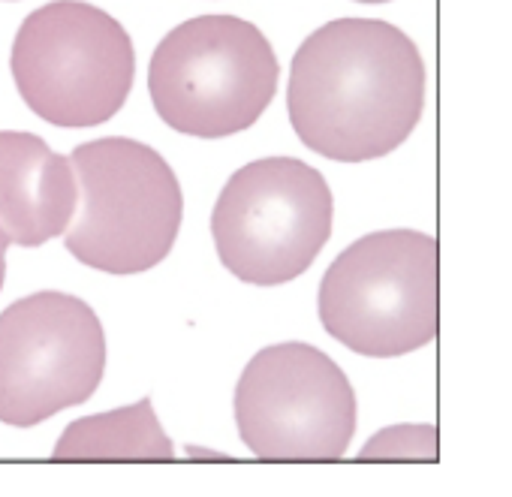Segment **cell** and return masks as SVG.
<instances>
[{
    "label": "cell",
    "instance_id": "cell-1",
    "mask_svg": "<svg viewBox=\"0 0 512 497\" xmlns=\"http://www.w3.org/2000/svg\"><path fill=\"white\" fill-rule=\"evenodd\" d=\"M287 109L296 136L329 160L386 157L422 118L425 61L389 22H329L293 55Z\"/></svg>",
    "mask_w": 512,
    "mask_h": 497
},
{
    "label": "cell",
    "instance_id": "cell-2",
    "mask_svg": "<svg viewBox=\"0 0 512 497\" xmlns=\"http://www.w3.org/2000/svg\"><path fill=\"white\" fill-rule=\"evenodd\" d=\"M320 323L347 350L389 359L413 353L440 329L437 241L383 229L353 241L320 284Z\"/></svg>",
    "mask_w": 512,
    "mask_h": 497
},
{
    "label": "cell",
    "instance_id": "cell-3",
    "mask_svg": "<svg viewBox=\"0 0 512 497\" xmlns=\"http://www.w3.org/2000/svg\"><path fill=\"white\" fill-rule=\"evenodd\" d=\"M79 205L67 251L106 275H139L163 263L181 229L184 196L172 166L124 136L94 139L73 154Z\"/></svg>",
    "mask_w": 512,
    "mask_h": 497
},
{
    "label": "cell",
    "instance_id": "cell-4",
    "mask_svg": "<svg viewBox=\"0 0 512 497\" xmlns=\"http://www.w3.org/2000/svg\"><path fill=\"white\" fill-rule=\"evenodd\" d=\"M148 91L178 133L220 139L260 121L278 91V58L260 28L199 16L172 28L151 55Z\"/></svg>",
    "mask_w": 512,
    "mask_h": 497
},
{
    "label": "cell",
    "instance_id": "cell-5",
    "mask_svg": "<svg viewBox=\"0 0 512 497\" xmlns=\"http://www.w3.org/2000/svg\"><path fill=\"white\" fill-rule=\"evenodd\" d=\"M10 67L22 100L46 124L97 127L130 97L136 52L100 7L52 0L22 22Z\"/></svg>",
    "mask_w": 512,
    "mask_h": 497
},
{
    "label": "cell",
    "instance_id": "cell-6",
    "mask_svg": "<svg viewBox=\"0 0 512 497\" xmlns=\"http://www.w3.org/2000/svg\"><path fill=\"white\" fill-rule=\"evenodd\" d=\"M332 190L296 157L241 166L217 196L211 235L220 263L244 284L278 287L311 269L332 235Z\"/></svg>",
    "mask_w": 512,
    "mask_h": 497
},
{
    "label": "cell",
    "instance_id": "cell-7",
    "mask_svg": "<svg viewBox=\"0 0 512 497\" xmlns=\"http://www.w3.org/2000/svg\"><path fill=\"white\" fill-rule=\"evenodd\" d=\"M241 443L269 461H335L356 431L347 374L311 344H275L244 368L235 389Z\"/></svg>",
    "mask_w": 512,
    "mask_h": 497
},
{
    "label": "cell",
    "instance_id": "cell-8",
    "mask_svg": "<svg viewBox=\"0 0 512 497\" xmlns=\"http://www.w3.org/2000/svg\"><path fill=\"white\" fill-rule=\"evenodd\" d=\"M106 371L94 308L67 293H34L0 314V422L31 428L85 404Z\"/></svg>",
    "mask_w": 512,
    "mask_h": 497
},
{
    "label": "cell",
    "instance_id": "cell-9",
    "mask_svg": "<svg viewBox=\"0 0 512 497\" xmlns=\"http://www.w3.org/2000/svg\"><path fill=\"white\" fill-rule=\"evenodd\" d=\"M79 205L70 157L40 136L0 130V229L19 247H40L64 235Z\"/></svg>",
    "mask_w": 512,
    "mask_h": 497
},
{
    "label": "cell",
    "instance_id": "cell-10",
    "mask_svg": "<svg viewBox=\"0 0 512 497\" xmlns=\"http://www.w3.org/2000/svg\"><path fill=\"white\" fill-rule=\"evenodd\" d=\"M172 440L154 407L142 398L133 407L76 419L55 446V458H172Z\"/></svg>",
    "mask_w": 512,
    "mask_h": 497
},
{
    "label": "cell",
    "instance_id": "cell-11",
    "mask_svg": "<svg viewBox=\"0 0 512 497\" xmlns=\"http://www.w3.org/2000/svg\"><path fill=\"white\" fill-rule=\"evenodd\" d=\"M10 235L0 229V287H4V278H7V247H10Z\"/></svg>",
    "mask_w": 512,
    "mask_h": 497
},
{
    "label": "cell",
    "instance_id": "cell-12",
    "mask_svg": "<svg viewBox=\"0 0 512 497\" xmlns=\"http://www.w3.org/2000/svg\"><path fill=\"white\" fill-rule=\"evenodd\" d=\"M359 4H386V0H359Z\"/></svg>",
    "mask_w": 512,
    "mask_h": 497
}]
</instances>
